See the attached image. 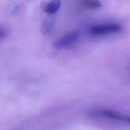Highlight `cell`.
Returning <instances> with one entry per match:
<instances>
[{"label":"cell","mask_w":130,"mask_h":130,"mask_svg":"<svg viewBox=\"0 0 130 130\" xmlns=\"http://www.w3.org/2000/svg\"><path fill=\"white\" fill-rule=\"evenodd\" d=\"M122 30V27L116 24H104L93 25L90 27V32L92 36H100L119 32Z\"/></svg>","instance_id":"cell-1"},{"label":"cell","mask_w":130,"mask_h":130,"mask_svg":"<svg viewBox=\"0 0 130 130\" xmlns=\"http://www.w3.org/2000/svg\"><path fill=\"white\" fill-rule=\"evenodd\" d=\"M79 37L78 31H73L64 35L53 43V46L56 49L61 50L69 48L77 42Z\"/></svg>","instance_id":"cell-2"},{"label":"cell","mask_w":130,"mask_h":130,"mask_svg":"<svg viewBox=\"0 0 130 130\" xmlns=\"http://www.w3.org/2000/svg\"><path fill=\"white\" fill-rule=\"evenodd\" d=\"M101 114L104 117L114 119L118 121L123 122L130 124V116L123 115L119 113L115 112L109 110H103L101 111Z\"/></svg>","instance_id":"cell-3"},{"label":"cell","mask_w":130,"mask_h":130,"mask_svg":"<svg viewBox=\"0 0 130 130\" xmlns=\"http://www.w3.org/2000/svg\"><path fill=\"white\" fill-rule=\"evenodd\" d=\"M61 5V0H52L44 7V12L48 14H53L58 11Z\"/></svg>","instance_id":"cell-4"},{"label":"cell","mask_w":130,"mask_h":130,"mask_svg":"<svg viewBox=\"0 0 130 130\" xmlns=\"http://www.w3.org/2000/svg\"><path fill=\"white\" fill-rule=\"evenodd\" d=\"M82 5L88 9H96L102 6V3L99 0H83Z\"/></svg>","instance_id":"cell-5"},{"label":"cell","mask_w":130,"mask_h":130,"mask_svg":"<svg viewBox=\"0 0 130 130\" xmlns=\"http://www.w3.org/2000/svg\"><path fill=\"white\" fill-rule=\"evenodd\" d=\"M53 27H54V25L52 22L46 20L42 24L41 29V31L43 34L48 35V34H50L52 32Z\"/></svg>","instance_id":"cell-6"},{"label":"cell","mask_w":130,"mask_h":130,"mask_svg":"<svg viewBox=\"0 0 130 130\" xmlns=\"http://www.w3.org/2000/svg\"><path fill=\"white\" fill-rule=\"evenodd\" d=\"M7 35V32L6 31L5 29L2 27H0V39L5 38Z\"/></svg>","instance_id":"cell-7"}]
</instances>
